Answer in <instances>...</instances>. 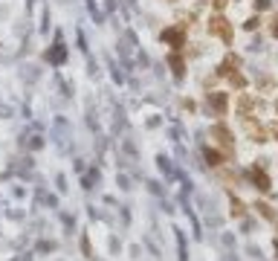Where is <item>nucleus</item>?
<instances>
[{"instance_id":"13","label":"nucleus","mask_w":278,"mask_h":261,"mask_svg":"<svg viewBox=\"0 0 278 261\" xmlns=\"http://www.w3.org/2000/svg\"><path fill=\"white\" fill-rule=\"evenodd\" d=\"M226 3H229V0H212V6H215L217 12H223V9H226Z\"/></svg>"},{"instance_id":"1","label":"nucleus","mask_w":278,"mask_h":261,"mask_svg":"<svg viewBox=\"0 0 278 261\" xmlns=\"http://www.w3.org/2000/svg\"><path fill=\"white\" fill-rule=\"evenodd\" d=\"M209 35H217V38H223V44H232V38H235V29L232 23L223 18V15H215V18H209Z\"/></svg>"},{"instance_id":"2","label":"nucleus","mask_w":278,"mask_h":261,"mask_svg":"<svg viewBox=\"0 0 278 261\" xmlns=\"http://www.w3.org/2000/svg\"><path fill=\"white\" fill-rule=\"evenodd\" d=\"M162 41H165V44H171L174 50H183V46H186V23L162 29Z\"/></svg>"},{"instance_id":"15","label":"nucleus","mask_w":278,"mask_h":261,"mask_svg":"<svg viewBox=\"0 0 278 261\" xmlns=\"http://www.w3.org/2000/svg\"><path fill=\"white\" fill-rule=\"evenodd\" d=\"M275 250H278V238H275Z\"/></svg>"},{"instance_id":"16","label":"nucleus","mask_w":278,"mask_h":261,"mask_svg":"<svg viewBox=\"0 0 278 261\" xmlns=\"http://www.w3.org/2000/svg\"><path fill=\"white\" fill-rule=\"evenodd\" d=\"M275 108H278V105H275Z\"/></svg>"},{"instance_id":"12","label":"nucleus","mask_w":278,"mask_h":261,"mask_svg":"<svg viewBox=\"0 0 278 261\" xmlns=\"http://www.w3.org/2000/svg\"><path fill=\"white\" fill-rule=\"evenodd\" d=\"M269 35H272V38H278V15L272 18V23H269Z\"/></svg>"},{"instance_id":"6","label":"nucleus","mask_w":278,"mask_h":261,"mask_svg":"<svg viewBox=\"0 0 278 261\" xmlns=\"http://www.w3.org/2000/svg\"><path fill=\"white\" fill-rule=\"evenodd\" d=\"M238 67H241V58H238V55H226L223 58V64H220V67H217V76H232L235 70H238Z\"/></svg>"},{"instance_id":"14","label":"nucleus","mask_w":278,"mask_h":261,"mask_svg":"<svg viewBox=\"0 0 278 261\" xmlns=\"http://www.w3.org/2000/svg\"><path fill=\"white\" fill-rule=\"evenodd\" d=\"M255 6H258V9H267V6H269V0H258Z\"/></svg>"},{"instance_id":"11","label":"nucleus","mask_w":278,"mask_h":261,"mask_svg":"<svg viewBox=\"0 0 278 261\" xmlns=\"http://www.w3.org/2000/svg\"><path fill=\"white\" fill-rule=\"evenodd\" d=\"M255 209H258V212H261V215H264V218H275V215H272V209H269L267 203H258V206H255Z\"/></svg>"},{"instance_id":"4","label":"nucleus","mask_w":278,"mask_h":261,"mask_svg":"<svg viewBox=\"0 0 278 261\" xmlns=\"http://www.w3.org/2000/svg\"><path fill=\"white\" fill-rule=\"evenodd\" d=\"M249 180L255 183V189H261V192H269V189H272V180L267 177V171H264V169H252L249 171Z\"/></svg>"},{"instance_id":"9","label":"nucleus","mask_w":278,"mask_h":261,"mask_svg":"<svg viewBox=\"0 0 278 261\" xmlns=\"http://www.w3.org/2000/svg\"><path fill=\"white\" fill-rule=\"evenodd\" d=\"M206 160H209V165H223V154L215 151V148H206Z\"/></svg>"},{"instance_id":"8","label":"nucleus","mask_w":278,"mask_h":261,"mask_svg":"<svg viewBox=\"0 0 278 261\" xmlns=\"http://www.w3.org/2000/svg\"><path fill=\"white\" fill-rule=\"evenodd\" d=\"M229 84H232L235 90H243V87H246V76H241V73L235 70L232 76H229Z\"/></svg>"},{"instance_id":"7","label":"nucleus","mask_w":278,"mask_h":261,"mask_svg":"<svg viewBox=\"0 0 278 261\" xmlns=\"http://www.w3.org/2000/svg\"><path fill=\"white\" fill-rule=\"evenodd\" d=\"M168 64H171V70H174V76H177V79H183V76H186V61H183L180 50H174V53L168 55Z\"/></svg>"},{"instance_id":"10","label":"nucleus","mask_w":278,"mask_h":261,"mask_svg":"<svg viewBox=\"0 0 278 261\" xmlns=\"http://www.w3.org/2000/svg\"><path fill=\"white\" fill-rule=\"evenodd\" d=\"M258 23H261V20H258V15H255V18H249L246 23H243V29H246V32H252V29H258Z\"/></svg>"},{"instance_id":"5","label":"nucleus","mask_w":278,"mask_h":261,"mask_svg":"<svg viewBox=\"0 0 278 261\" xmlns=\"http://www.w3.org/2000/svg\"><path fill=\"white\" fill-rule=\"evenodd\" d=\"M212 136H215L217 143L223 145L226 151H229V148H232V131H229V128H226L223 122H220V125H215V128H212Z\"/></svg>"},{"instance_id":"3","label":"nucleus","mask_w":278,"mask_h":261,"mask_svg":"<svg viewBox=\"0 0 278 261\" xmlns=\"http://www.w3.org/2000/svg\"><path fill=\"white\" fill-rule=\"evenodd\" d=\"M209 105H212V110H215L217 116H226V110H229V93H223V90L209 93Z\"/></svg>"}]
</instances>
